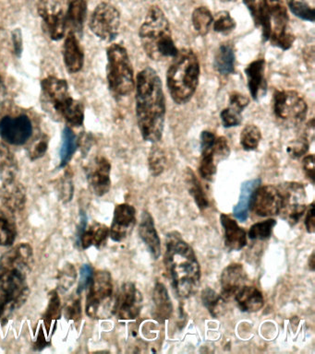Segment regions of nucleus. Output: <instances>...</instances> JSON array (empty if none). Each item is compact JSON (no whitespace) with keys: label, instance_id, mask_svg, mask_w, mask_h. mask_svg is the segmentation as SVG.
<instances>
[{"label":"nucleus","instance_id":"nucleus-1","mask_svg":"<svg viewBox=\"0 0 315 354\" xmlns=\"http://www.w3.org/2000/svg\"><path fill=\"white\" fill-rule=\"evenodd\" d=\"M32 246L21 243L0 257V322L6 323L26 304L30 290L27 275L33 265Z\"/></svg>","mask_w":315,"mask_h":354},{"label":"nucleus","instance_id":"nucleus-2","mask_svg":"<svg viewBox=\"0 0 315 354\" xmlns=\"http://www.w3.org/2000/svg\"><path fill=\"white\" fill-rule=\"evenodd\" d=\"M136 118L143 140L156 144L164 132L165 98L161 79L154 69L147 66L137 75Z\"/></svg>","mask_w":315,"mask_h":354},{"label":"nucleus","instance_id":"nucleus-3","mask_svg":"<svg viewBox=\"0 0 315 354\" xmlns=\"http://www.w3.org/2000/svg\"><path fill=\"white\" fill-rule=\"evenodd\" d=\"M164 263L176 295L182 299L192 295L200 284V264L192 246L178 232L167 236Z\"/></svg>","mask_w":315,"mask_h":354},{"label":"nucleus","instance_id":"nucleus-4","mask_svg":"<svg viewBox=\"0 0 315 354\" xmlns=\"http://www.w3.org/2000/svg\"><path fill=\"white\" fill-rule=\"evenodd\" d=\"M139 36L143 48L151 59L165 60L178 55L170 21L157 6H152L149 10L140 28Z\"/></svg>","mask_w":315,"mask_h":354},{"label":"nucleus","instance_id":"nucleus-5","mask_svg":"<svg viewBox=\"0 0 315 354\" xmlns=\"http://www.w3.org/2000/svg\"><path fill=\"white\" fill-rule=\"evenodd\" d=\"M198 57L192 49L179 50L167 71V85L177 104H185L195 95L200 79Z\"/></svg>","mask_w":315,"mask_h":354},{"label":"nucleus","instance_id":"nucleus-6","mask_svg":"<svg viewBox=\"0 0 315 354\" xmlns=\"http://www.w3.org/2000/svg\"><path fill=\"white\" fill-rule=\"evenodd\" d=\"M289 14L282 0H258L255 26L262 28V40L289 50L295 36L289 30Z\"/></svg>","mask_w":315,"mask_h":354},{"label":"nucleus","instance_id":"nucleus-7","mask_svg":"<svg viewBox=\"0 0 315 354\" xmlns=\"http://www.w3.org/2000/svg\"><path fill=\"white\" fill-rule=\"evenodd\" d=\"M107 79L116 99L129 95L135 88L134 72L128 51L120 44L107 49Z\"/></svg>","mask_w":315,"mask_h":354},{"label":"nucleus","instance_id":"nucleus-8","mask_svg":"<svg viewBox=\"0 0 315 354\" xmlns=\"http://www.w3.org/2000/svg\"><path fill=\"white\" fill-rule=\"evenodd\" d=\"M113 282L111 274L99 270L93 274L85 304V312L91 318H106L111 306Z\"/></svg>","mask_w":315,"mask_h":354},{"label":"nucleus","instance_id":"nucleus-9","mask_svg":"<svg viewBox=\"0 0 315 354\" xmlns=\"http://www.w3.org/2000/svg\"><path fill=\"white\" fill-rule=\"evenodd\" d=\"M281 196L278 214L290 226H294L306 212L307 195L303 184L287 182L278 187Z\"/></svg>","mask_w":315,"mask_h":354},{"label":"nucleus","instance_id":"nucleus-10","mask_svg":"<svg viewBox=\"0 0 315 354\" xmlns=\"http://www.w3.org/2000/svg\"><path fill=\"white\" fill-rule=\"evenodd\" d=\"M273 113L276 118L287 124H298L305 120L308 105L296 91H276L273 93Z\"/></svg>","mask_w":315,"mask_h":354},{"label":"nucleus","instance_id":"nucleus-11","mask_svg":"<svg viewBox=\"0 0 315 354\" xmlns=\"http://www.w3.org/2000/svg\"><path fill=\"white\" fill-rule=\"evenodd\" d=\"M90 29L101 40L114 41L120 26V13L114 6L101 3L91 16Z\"/></svg>","mask_w":315,"mask_h":354},{"label":"nucleus","instance_id":"nucleus-12","mask_svg":"<svg viewBox=\"0 0 315 354\" xmlns=\"http://www.w3.org/2000/svg\"><path fill=\"white\" fill-rule=\"evenodd\" d=\"M37 12L43 19L46 32L51 40L59 41L65 37L67 32L66 29L67 10L60 0H39L37 3Z\"/></svg>","mask_w":315,"mask_h":354},{"label":"nucleus","instance_id":"nucleus-13","mask_svg":"<svg viewBox=\"0 0 315 354\" xmlns=\"http://www.w3.org/2000/svg\"><path fill=\"white\" fill-rule=\"evenodd\" d=\"M42 104L46 111L60 118L63 108L73 98L69 93V84L65 80L49 76L41 82Z\"/></svg>","mask_w":315,"mask_h":354},{"label":"nucleus","instance_id":"nucleus-14","mask_svg":"<svg viewBox=\"0 0 315 354\" xmlns=\"http://www.w3.org/2000/svg\"><path fill=\"white\" fill-rule=\"evenodd\" d=\"M143 306V296L132 282H126L121 286L115 303L112 314L121 320L135 319L140 315Z\"/></svg>","mask_w":315,"mask_h":354},{"label":"nucleus","instance_id":"nucleus-15","mask_svg":"<svg viewBox=\"0 0 315 354\" xmlns=\"http://www.w3.org/2000/svg\"><path fill=\"white\" fill-rule=\"evenodd\" d=\"M32 122L28 116H4L0 120V137L12 145H24L31 138Z\"/></svg>","mask_w":315,"mask_h":354},{"label":"nucleus","instance_id":"nucleus-16","mask_svg":"<svg viewBox=\"0 0 315 354\" xmlns=\"http://www.w3.org/2000/svg\"><path fill=\"white\" fill-rule=\"evenodd\" d=\"M111 165L104 156H96L85 166V174L91 189L96 196H103L111 187Z\"/></svg>","mask_w":315,"mask_h":354},{"label":"nucleus","instance_id":"nucleus-17","mask_svg":"<svg viewBox=\"0 0 315 354\" xmlns=\"http://www.w3.org/2000/svg\"><path fill=\"white\" fill-rule=\"evenodd\" d=\"M281 196L278 187L264 185L254 191L251 207L260 217H270L278 215L280 209Z\"/></svg>","mask_w":315,"mask_h":354},{"label":"nucleus","instance_id":"nucleus-18","mask_svg":"<svg viewBox=\"0 0 315 354\" xmlns=\"http://www.w3.org/2000/svg\"><path fill=\"white\" fill-rule=\"evenodd\" d=\"M136 223V209L132 205L123 203L115 207L109 236L114 242H123L131 234Z\"/></svg>","mask_w":315,"mask_h":354},{"label":"nucleus","instance_id":"nucleus-19","mask_svg":"<svg viewBox=\"0 0 315 354\" xmlns=\"http://www.w3.org/2000/svg\"><path fill=\"white\" fill-rule=\"evenodd\" d=\"M247 281V275L242 264L228 265L221 274V297L224 301L235 297Z\"/></svg>","mask_w":315,"mask_h":354},{"label":"nucleus","instance_id":"nucleus-20","mask_svg":"<svg viewBox=\"0 0 315 354\" xmlns=\"http://www.w3.org/2000/svg\"><path fill=\"white\" fill-rule=\"evenodd\" d=\"M0 199L9 212H20L26 204V190L16 179L4 181L0 188Z\"/></svg>","mask_w":315,"mask_h":354},{"label":"nucleus","instance_id":"nucleus-21","mask_svg":"<svg viewBox=\"0 0 315 354\" xmlns=\"http://www.w3.org/2000/svg\"><path fill=\"white\" fill-rule=\"evenodd\" d=\"M141 239L145 243L149 253L154 259H159L161 254V241L157 234L153 217L148 212H143L139 225Z\"/></svg>","mask_w":315,"mask_h":354},{"label":"nucleus","instance_id":"nucleus-22","mask_svg":"<svg viewBox=\"0 0 315 354\" xmlns=\"http://www.w3.org/2000/svg\"><path fill=\"white\" fill-rule=\"evenodd\" d=\"M265 60L260 58L249 64L245 68L246 77L248 80V87L253 100L267 93V83L264 77Z\"/></svg>","mask_w":315,"mask_h":354},{"label":"nucleus","instance_id":"nucleus-23","mask_svg":"<svg viewBox=\"0 0 315 354\" xmlns=\"http://www.w3.org/2000/svg\"><path fill=\"white\" fill-rule=\"evenodd\" d=\"M220 223L224 229L225 245L229 251H240L247 245V234L239 226L237 221L228 215L220 216Z\"/></svg>","mask_w":315,"mask_h":354},{"label":"nucleus","instance_id":"nucleus-24","mask_svg":"<svg viewBox=\"0 0 315 354\" xmlns=\"http://www.w3.org/2000/svg\"><path fill=\"white\" fill-rule=\"evenodd\" d=\"M63 59L66 68L71 74L81 71L84 63V53L80 44L77 36L68 32L63 46Z\"/></svg>","mask_w":315,"mask_h":354},{"label":"nucleus","instance_id":"nucleus-25","mask_svg":"<svg viewBox=\"0 0 315 354\" xmlns=\"http://www.w3.org/2000/svg\"><path fill=\"white\" fill-rule=\"evenodd\" d=\"M87 16V3L85 0H73L66 13V29L68 32L81 35Z\"/></svg>","mask_w":315,"mask_h":354},{"label":"nucleus","instance_id":"nucleus-26","mask_svg":"<svg viewBox=\"0 0 315 354\" xmlns=\"http://www.w3.org/2000/svg\"><path fill=\"white\" fill-rule=\"evenodd\" d=\"M153 315L159 322H164L171 317L173 313V304L171 301L167 288L161 282L154 285L153 292Z\"/></svg>","mask_w":315,"mask_h":354},{"label":"nucleus","instance_id":"nucleus-27","mask_svg":"<svg viewBox=\"0 0 315 354\" xmlns=\"http://www.w3.org/2000/svg\"><path fill=\"white\" fill-rule=\"evenodd\" d=\"M234 298L242 312H258L264 306V295L254 286L245 285Z\"/></svg>","mask_w":315,"mask_h":354},{"label":"nucleus","instance_id":"nucleus-28","mask_svg":"<svg viewBox=\"0 0 315 354\" xmlns=\"http://www.w3.org/2000/svg\"><path fill=\"white\" fill-rule=\"evenodd\" d=\"M261 179L255 178L248 180L242 185L239 202L233 209L235 217L242 223L247 220L254 191L261 185Z\"/></svg>","mask_w":315,"mask_h":354},{"label":"nucleus","instance_id":"nucleus-29","mask_svg":"<svg viewBox=\"0 0 315 354\" xmlns=\"http://www.w3.org/2000/svg\"><path fill=\"white\" fill-rule=\"evenodd\" d=\"M109 236V227L105 224L95 223L80 235L79 240L82 248L87 250L91 246L101 249L106 245L107 238Z\"/></svg>","mask_w":315,"mask_h":354},{"label":"nucleus","instance_id":"nucleus-30","mask_svg":"<svg viewBox=\"0 0 315 354\" xmlns=\"http://www.w3.org/2000/svg\"><path fill=\"white\" fill-rule=\"evenodd\" d=\"M236 55L231 44H222L218 47L214 59V68L218 73L228 76L235 72Z\"/></svg>","mask_w":315,"mask_h":354},{"label":"nucleus","instance_id":"nucleus-31","mask_svg":"<svg viewBox=\"0 0 315 354\" xmlns=\"http://www.w3.org/2000/svg\"><path fill=\"white\" fill-rule=\"evenodd\" d=\"M17 173V159L4 143L0 142V179L2 182L15 179Z\"/></svg>","mask_w":315,"mask_h":354},{"label":"nucleus","instance_id":"nucleus-32","mask_svg":"<svg viewBox=\"0 0 315 354\" xmlns=\"http://www.w3.org/2000/svg\"><path fill=\"white\" fill-rule=\"evenodd\" d=\"M185 183H186L190 195L195 199L199 209L201 210L207 209L209 207V199L207 198L203 185L196 177L195 171L190 168H188L185 173Z\"/></svg>","mask_w":315,"mask_h":354},{"label":"nucleus","instance_id":"nucleus-33","mask_svg":"<svg viewBox=\"0 0 315 354\" xmlns=\"http://www.w3.org/2000/svg\"><path fill=\"white\" fill-rule=\"evenodd\" d=\"M78 147V137L73 132V130L71 129V127H66L62 132V145L60 152V168H64L69 165Z\"/></svg>","mask_w":315,"mask_h":354},{"label":"nucleus","instance_id":"nucleus-34","mask_svg":"<svg viewBox=\"0 0 315 354\" xmlns=\"http://www.w3.org/2000/svg\"><path fill=\"white\" fill-rule=\"evenodd\" d=\"M60 119H63L70 127H82L84 121V104L77 100L71 99L60 113Z\"/></svg>","mask_w":315,"mask_h":354},{"label":"nucleus","instance_id":"nucleus-35","mask_svg":"<svg viewBox=\"0 0 315 354\" xmlns=\"http://www.w3.org/2000/svg\"><path fill=\"white\" fill-rule=\"evenodd\" d=\"M192 19L196 32L199 35L204 36L211 29L214 17H213L211 11L206 7H198L193 10Z\"/></svg>","mask_w":315,"mask_h":354},{"label":"nucleus","instance_id":"nucleus-36","mask_svg":"<svg viewBox=\"0 0 315 354\" xmlns=\"http://www.w3.org/2000/svg\"><path fill=\"white\" fill-rule=\"evenodd\" d=\"M16 226L6 213L0 210V246H10L15 242Z\"/></svg>","mask_w":315,"mask_h":354},{"label":"nucleus","instance_id":"nucleus-37","mask_svg":"<svg viewBox=\"0 0 315 354\" xmlns=\"http://www.w3.org/2000/svg\"><path fill=\"white\" fill-rule=\"evenodd\" d=\"M262 140V132L255 124H247L240 134V144L245 151H254L258 148Z\"/></svg>","mask_w":315,"mask_h":354},{"label":"nucleus","instance_id":"nucleus-38","mask_svg":"<svg viewBox=\"0 0 315 354\" xmlns=\"http://www.w3.org/2000/svg\"><path fill=\"white\" fill-rule=\"evenodd\" d=\"M204 306L214 317H218L223 310V298L215 290L207 287L201 292Z\"/></svg>","mask_w":315,"mask_h":354},{"label":"nucleus","instance_id":"nucleus-39","mask_svg":"<svg viewBox=\"0 0 315 354\" xmlns=\"http://www.w3.org/2000/svg\"><path fill=\"white\" fill-rule=\"evenodd\" d=\"M148 165L152 176L156 177L160 176L165 171L167 165V156L164 149L156 145L152 147L148 157Z\"/></svg>","mask_w":315,"mask_h":354},{"label":"nucleus","instance_id":"nucleus-40","mask_svg":"<svg viewBox=\"0 0 315 354\" xmlns=\"http://www.w3.org/2000/svg\"><path fill=\"white\" fill-rule=\"evenodd\" d=\"M217 162L215 159L214 151L201 153L199 173L206 181L211 182L217 174Z\"/></svg>","mask_w":315,"mask_h":354},{"label":"nucleus","instance_id":"nucleus-41","mask_svg":"<svg viewBox=\"0 0 315 354\" xmlns=\"http://www.w3.org/2000/svg\"><path fill=\"white\" fill-rule=\"evenodd\" d=\"M276 225V221L273 218L257 223L249 230L248 236L251 240L268 239L272 235L273 227Z\"/></svg>","mask_w":315,"mask_h":354},{"label":"nucleus","instance_id":"nucleus-42","mask_svg":"<svg viewBox=\"0 0 315 354\" xmlns=\"http://www.w3.org/2000/svg\"><path fill=\"white\" fill-rule=\"evenodd\" d=\"M287 4L289 10L298 18L311 22L315 21V10L306 0H289Z\"/></svg>","mask_w":315,"mask_h":354},{"label":"nucleus","instance_id":"nucleus-43","mask_svg":"<svg viewBox=\"0 0 315 354\" xmlns=\"http://www.w3.org/2000/svg\"><path fill=\"white\" fill-rule=\"evenodd\" d=\"M76 279L77 272L74 266L71 263H67V264L63 266L60 271L59 276H57V287H59L60 292H65L70 290L75 283Z\"/></svg>","mask_w":315,"mask_h":354},{"label":"nucleus","instance_id":"nucleus-44","mask_svg":"<svg viewBox=\"0 0 315 354\" xmlns=\"http://www.w3.org/2000/svg\"><path fill=\"white\" fill-rule=\"evenodd\" d=\"M213 25L215 32L226 35L236 28V21L228 11H220L215 15Z\"/></svg>","mask_w":315,"mask_h":354},{"label":"nucleus","instance_id":"nucleus-45","mask_svg":"<svg viewBox=\"0 0 315 354\" xmlns=\"http://www.w3.org/2000/svg\"><path fill=\"white\" fill-rule=\"evenodd\" d=\"M48 143L49 138L48 135L41 134L40 136H37V137L32 141L31 144H30L28 149H27L30 160L34 162V160H37L45 156L48 149Z\"/></svg>","mask_w":315,"mask_h":354},{"label":"nucleus","instance_id":"nucleus-46","mask_svg":"<svg viewBox=\"0 0 315 354\" xmlns=\"http://www.w3.org/2000/svg\"><path fill=\"white\" fill-rule=\"evenodd\" d=\"M60 317V299L57 290H52L49 293V301L48 309L44 315L46 325L51 326L55 320L59 319Z\"/></svg>","mask_w":315,"mask_h":354},{"label":"nucleus","instance_id":"nucleus-47","mask_svg":"<svg viewBox=\"0 0 315 354\" xmlns=\"http://www.w3.org/2000/svg\"><path fill=\"white\" fill-rule=\"evenodd\" d=\"M309 140L303 136L294 140L290 141L289 145H287V151L289 156L293 159H298V158L303 157L309 151Z\"/></svg>","mask_w":315,"mask_h":354},{"label":"nucleus","instance_id":"nucleus-48","mask_svg":"<svg viewBox=\"0 0 315 354\" xmlns=\"http://www.w3.org/2000/svg\"><path fill=\"white\" fill-rule=\"evenodd\" d=\"M240 111L236 108L231 106L223 109L220 113L221 121H222L223 126L229 129V127H237L242 124V116Z\"/></svg>","mask_w":315,"mask_h":354},{"label":"nucleus","instance_id":"nucleus-49","mask_svg":"<svg viewBox=\"0 0 315 354\" xmlns=\"http://www.w3.org/2000/svg\"><path fill=\"white\" fill-rule=\"evenodd\" d=\"M93 268L89 264H84L80 271V279L78 288H77V295H80L84 290L89 288L93 277Z\"/></svg>","mask_w":315,"mask_h":354},{"label":"nucleus","instance_id":"nucleus-50","mask_svg":"<svg viewBox=\"0 0 315 354\" xmlns=\"http://www.w3.org/2000/svg\"><path fill=\"white\" fill-rule=\"evenodd\" d=\"M231 154V148H229L228 140L225 137H218L215 138L214 146L215 159L217 162L226 159Z\"/></svg>","mask_w":315,"mask_h":354},{"label":"nucleus","instance_id":"nucleus-51","mask_svg":"<svg viewBox=\"0 0 315 354\" xmlns=\"http://www.w3.org/2000/svg\"><path fill=\"white\" fill-rule=\"evenodd\" d=\"M64 178L60 181V196L63 202L67 203L70 202L73 196V178L70 176V174L67 173L65 174Z\"/></svg>","mask_w":315,"mask_h":354},{"label":"nucleus","instance_id":"nucleus-52","mask_svg":"<svg viewBox=\"0 0 315 354\" xmlns=\"http://www.w3.org/2000/svg\"><path fill=\"white\" fill-rule=\"evenodd\" d=\"M82 315L81 301L80 299L74 298L69 301L65 308V317L69 320L77 321L80 319Z\"/></svg>","mask_w":315,"mask_h":354},{"label":"nucleus","instance_id":"nucleus-53","mask_svg":"<svg viewBox=\"0 0 315 354\" xmlns=\"http://www.w3.org/2000/svg\"><path fill=\"white\" fill-rule=\"evenodd\" d=\"M249 104H250V100H249L247 96L243 95L242 93H233L229 97V105L236 108L240 112H242L248 106Z\"/></svg>","mask_w":315,"mask_h":354},{"label":"nucleus","instance_id":"nucleus-54","mask_svg":"<svg viewBox=\"0 0 315 354\" xmlns=\"http://www.w3.org/2000/svg\"><path fill=\"white\" fill-rule=\"evenodd\" d=\"M303 171L307 179L314 184V156L312 154L307 155L303 160Z\"/></svg>","mask_w":315,"mask_h":354},{"label":"nucleus","instance_id":"nucleus-55","mask_svg":"<svg viewBox=\"0 0 315 354\" xmlns=\"http://www.w3.org/2000/svg\"><path fill=\"white\" fill-rule=\"evenodd\" d=\"M305 226L309 234H314L315 231L314 202L309 205L308 212H307Z\"/></svg>","mask_w":315,"mask_h":354},{"label":"nucleus","instance_id":"nucleus-56","mask_svg":"<svg viewBox=\"0 0 315 354\" xmlns=\"http://www.w3.org/2000/svg\"><path fill=\"white\" fill-rule=\"evenodd\" d=\"M13 46H15V55L21 57L23 52V35L20 29L13 30L12 32Z\"/></svg>","mask_w":315,"mask_h":354},{"label":"nucleus","instance_id":"nucleus-57","mask_svg":"<svg viewBox=\"0 0 315 354\" xmlns=\"http://www.w3.org/2000/svg\"><path fill=\"white\" fill-rule=\"evenodd\" d=\"M243 3L248 8L250 11L251 17H253V21H255L257 17V5H258V0H243Z\"/></svg>","mask_w":315,"mask_h":354},{"label":"nucleus","instance_id":"nucleus-58","mask_svg":"<svg viewBox=\"0 0 315 354\" xmlns=\"http://www.w3.org/2000/svg\"><path fill=\"white\" fill-rule=\"evenodd\" d=\"M5 93H6V86H5L3 79L0 76V96L5 95Z\"/></svg>","mask_w":315,"mask_h":354},{"label":"nucleus","instance_id":"nucleus-59","mask_svg":"<svg viewBox=\"0 0 315 354\" xmlns=\"http://www.w3.org/2000/svg\"><path fill=\"white\" fill-rule=\"evenodd\" d=\"M309 270L312 271H314L315 270V263H314V252L311 254V257H309Z\"/></svg>","mask_w":315,"mask_h":354},{"label":"nucleus","instance_id":"nucleus-60","mask_svg":"<svg viewBox=\"0 0 315 354\" xmlns=\"http://www.w3.org/2000/svg\"><path fill=\"white\" fill-rule=\"evenodd\" d=\"M221 1H223V2H232V1H236V0H221Z\"/></svg>","mask_w":315,"mask_h":354}]
</instances>
